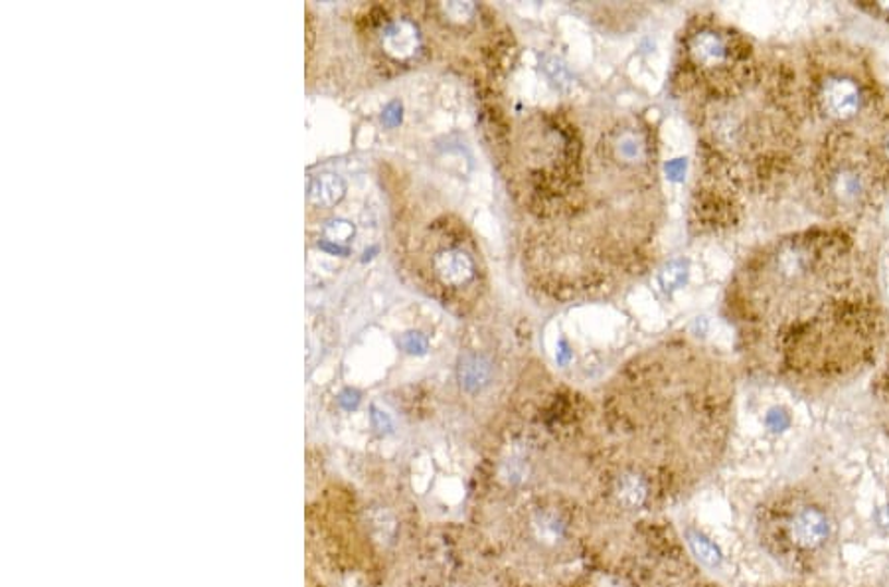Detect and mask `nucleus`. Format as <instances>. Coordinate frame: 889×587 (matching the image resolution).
<instances>
[{
  "mask_svg": "<svg viewBox=\"0 0 889 587\" xmlns=\"http://www.w3.org/2000/svg\"><path fill=\"white\" fill-rule=\"evenodd\" d=\"M847 492L837 477L801 473L784 477L763 504L755 536L763 554L805 582H818L842 554Z\"/></svg>",
  "mask_w": 889,
  "mask_h": 587,
  "instance_id": "nucleus-1",
  "label": "nucleus"
},
{
  "mask_svg": "<svg viewBox=\"0 0 889 587\" xmlns=\"http://www.w3.org/2000/svg\"><path fill=\"white\" fill-rule=\"evenodd\" d=\"M860 145V143H857ZM856 143H842L820 160L818 186L826 204L844 216L866 212L884 186L869 157Z\"/></svg>",
  "mask_w": 889,
  "mask_h": 587,
  "instance_id": "nucleus-2",
  "label": "nucleus"
},
{
  "mask_svg": "<svg viewBox=\"0 0 889 587\" xmlns=\"http://www.w3.org/2000/svg\"><path fill=\"white\" fill-rule=\"evenodd\" d=\"M686 60L702 82L730 89L731 82H743L747 75L750 48L728 28L699 26L686 38Z\"/></svg>",
  "mask_w": 889,
  "mask_h": 587,
  "instance_id": "nucleus-3",
  "label": "nucleus"
},
{
  "mask_svg": "<svg viewBox=\"0 0 889 587\" xmlns=\"http://www.w3.org/2000/svg\"><path fill=\"white\" fill-rule=\"evenodd\" d=\"M811 99L823 118L842 127L857 121L869 106L866 82L844 65H828L811 82Z\"/></svg>",
  "mask_w": 889,
  "mask_h": 587,
  "instance_id": "nucleus-4",
  "label": "nucleus"
},
{
  "mask_svg": "<svg viewBox=\"0 0 889 587\" xmlns=\"http://www.w3.org/2000/svg\"><path fill=\"white\" fill-rule=\"evenodd\" d=\"M431 273L441 288L459 291L477 281V261L463 247H439L431 256Z\"/></svg>",
  "mask_w": 889,
  "mask_h": 587,
  "instance_id": "nucleus-5",
  "label": "nucleus"
},
{
  "mask_svg": "<svg viewBox=\"0 0 889 587\" xmlns=\"http://www.w3.org/2000/svg\"><path fill=\"white\" fill-rule=\"evenodd\" d=\"M381 52L398 64H407L422 52L424 40L415 22L410 19H388L378 28Z\"/></svg>",
  "mask_w": 889,
  "mask_h": 587,
  "instance_id": "nucleus-6",
  "label": "nucleus"
},
{
  "mask_svg": "<svg viewBox=\"0 0 889 587\" xmlns=\"http://www.w3.org/2000/svg\"><path fill=\"white\" fill-rule=\"evenodd\" d=\"M344 193H346V184L339 174L322 172L308 181V200L317 206L330 208L342 200Z\"/></svg>",
  "mask_w": 889,
  "mask_h": 587,
  "instance_id": "nucleus-7",
  "label": "nucleus"
},
{
  "mask_svg": "<svg viewBox=\"0 0 889 587\" xmlns=\"http://www.w3.org/2000/svg\"><path fill=\"white\" fill-rule=\"evenodd\" d=\"M459 376H461V384L465 386L468 392H480L483 388L490 384L492 364L483 354H466L461 360Z\"/></svg>",
  "mask_w": 889,
  "mask_h": 587,
  "instance_id": "nucleus-8",
  "label": "nucleus"
},
{
  "mask_svg": "<svg viewBox=\"0 0 889 587\" xmlns=\"http://www.w3.org/2000/svg\"><path fill=\"white\" fill-rule=\"evenodd\" d=\"M868 150L879 181L881 184H889V123L879 129L878 135L869 143Z\"/></svg>",
  "mask_w": 889,
  "mask_h": 587,
  "instance_id": "nucleus-9",
  "label": "nucleus"
},
{
  "mask_svg": "<svg viewBox=\"0 0 889 587\" xmlns=\"http://www.w3.org/2000/svg\"><path fill=\"white\" fill-rule=\"evenodd\" d=\"M541 68H544V74H546V77L550 80L553 86L561 89V91H565V89H570V87L573 86L570 70H568L565 65L561 64L558 58H553V56H544V60H541Z\"/></svg>",
  "mask_w": 889,
  "mask_h": 587,
  "instance_id": "nucleus-10",
  "label": "nucleus"
},
{
  "mask_svg": "<svg viewBox=\"0 0 889 587\" xmlns=\"http://www.w3.org/2000/svg\"><path fill=\"white\" fill-rule=\"evenodd\" d=\"M325 235H327V240L332 242V244L344 246V244H349L350 240L354 237V225L346 222V220H330V222H327V225H325Z\"/></svg>",
  "mask_w": 889,
  "mask_h": 587,
  "instance_id": "nucleus-11",
  "label": "nucleus"
},
{
  "mask_svg": "<svg viewBox=\"0 0 889 587\" xmlns=\"http://www.w3.org/2000/svg\"><path fill=\"white\" fill-rule=\"evenodd\" d=\"M684 279H686V266L680 264V261L670 264V266L660 273V283H662V288L665 289H677Z\"/></svg>",
  "mask_w": 889,
  "mask_h": 587,
  "instance_id": "nucleus-12",
  "label": "nucleus"
},
{
  "mask_svg": "<svg viewBox=\"0 0 889 587\" xmlns=\"http://www.w3.org/2000/svg\"><path fill=\"white\" fill-rule=\"evenodd\" d=\"M403 346L410 351V353H424L425 351V341L419 337V334H407L405 339H403Z\"/></svg>",
  "mask_w": 889,
  "mask_h": 587,
  "instance_id": "nucleus-13",
  "label": "nucleus"
},
{
  "mask_svg": "<svg viewBox=\"0 0 889 587\" xmlns=\"http://www.w3.org/2000/svg\"><path fill=\"white\" fill-rule=\"evenodd\" d=\"M400 119H402V107H400V103H390V106L386 107L383 121H386L388 125L400 123Z\"/></svg>",
  "mask_w": 889,
  "mask_h": 587,
  "instance_id": "nucleus-14",
  "label": "nucleus"
},
{
  "mask_svg": "<svg viewBox=\"0 0 889 587\" xmlns=\"http://www.w3.org/2000/svg\"><path fill=\"white\" fill-rule=\"evenodd\" d=\"M318 247H320V249H327V252H330V254H346V252H349V247L332 244V242H329V240L318 242Z\"/></svg>",
  "mask_w": 889,
  "mask_h": 587,
  "instance_id": "nucleus-15",
  "label": "nucleus"
},
{
  "mask_svg": "<svg viewBox=\"0 0 889 587\" xmlns=\"http://www.w3.org/2000/svg\"><path fill=\"white\" fill-rule=\"evenodd\" d=\"M881 382H884V390H886V395H888L889 400V358L888 363H886V370H884V380H881Z\"/></svg>",
  "mask_w": 889,
  "mask_h": 587,
  "instance_id": "nucleus-16",
  "label": "nucleus"
}]
</instances>
